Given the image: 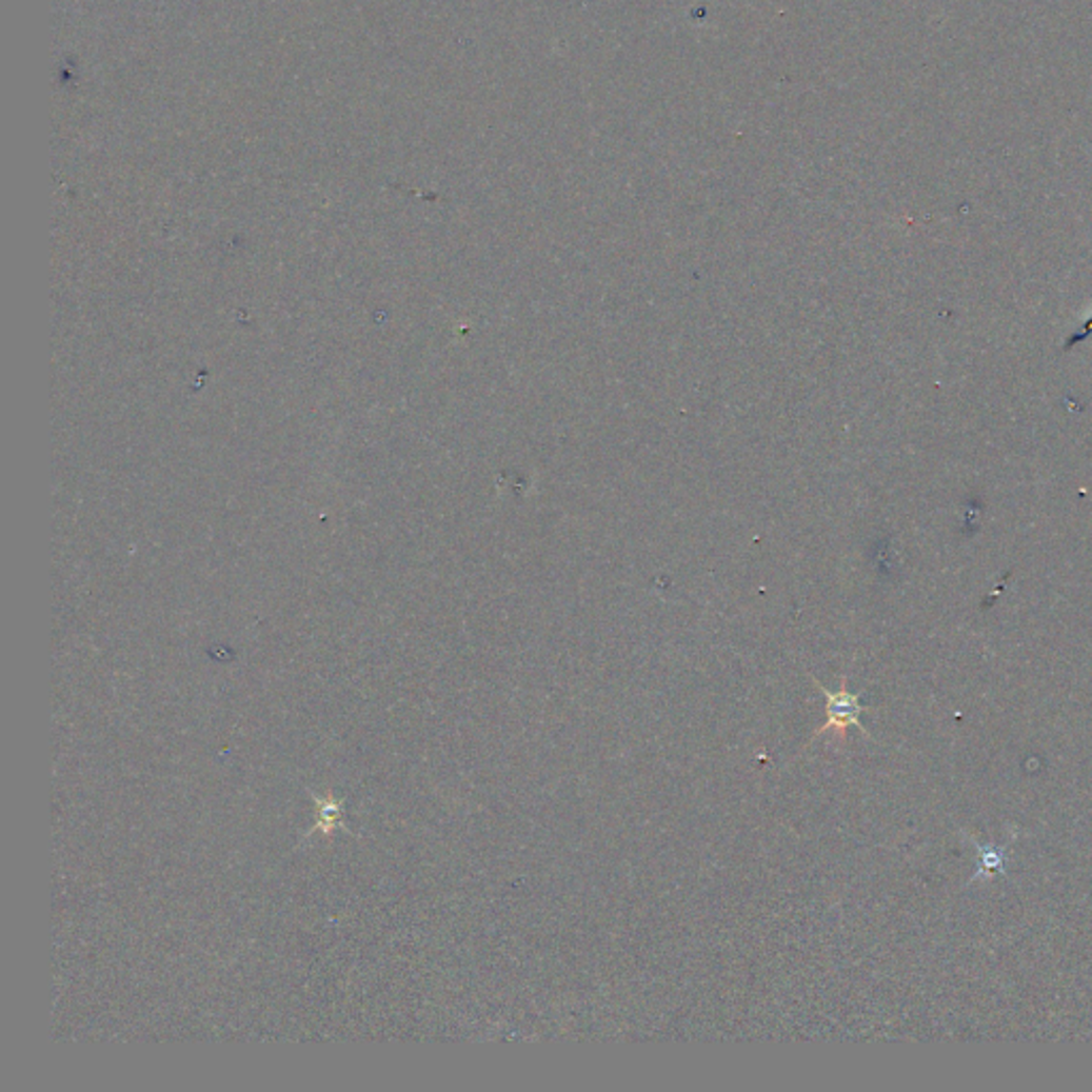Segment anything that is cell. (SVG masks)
<instances>
[{
	"instance_id": "obj_1",
	"label": "cell",
	"mask_w": 1092,
	"mask_h": 1092,
	"mask_svg": "<svg viewBox=\"0 0 1092 1092\" xmlns=\"http://www.w3.org/2000/svg\"><path fill=\"white\" fill-rule=\"evenodd\" d=\"M823 694H826V715H828L826 728H836L843 732L850 726H856L865 732V728L860 723L862 704L858 702L856 694H850L846 688H841L836 694L823 690Z\"/></svg>"
},
{
	"instance_id": "obj_2",
	"label": "cell",
	"mask_w": 1092,
	"mask_h": 1092,
	"mask_svg": "<svg viewBox=\"0 0 1092 1092\" xmlns=\"http://www.w3.org/2000/svg\"><path fill=\"white\" fill-rule=\"evenodd\" d=\"M977 873L973 875V881L990 879L996 873H1002L1005 869V852L994 846H977Z\"/></svg>"
}]
</instances>
